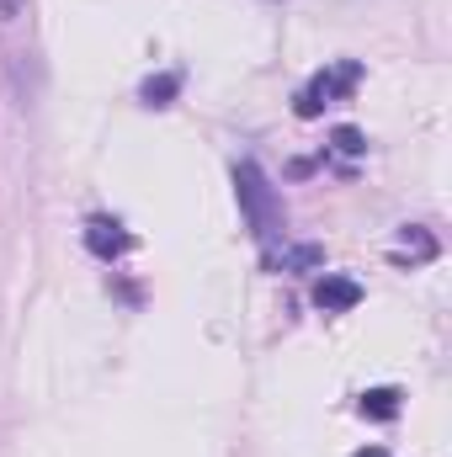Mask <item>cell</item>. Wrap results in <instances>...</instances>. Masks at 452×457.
Returning a JSON list of instances; mask_svg holds the SVG:
<instances>
[{"mask_svg": "<svg viewBox=\"0 0 452 457\" xmlns=\"http://www.w3.org/2000/svg\"><path fill=\"white\" fill-rule=\"evenodd\" d=\"M362 415L394 420V415H399V394H394V388H367V394H362Z\"/></svg>", "mask_w": 452, "mask_h": 457, "instance_id": "8", "label": "cell"}, {"mask_svg": "<svg viewBox=\"0 0 452 457\" xmlns=\"http://www.w3.org/2000/svg\"><path fill=\"white\" fill-rule=\"evenodd\" d=\"M272 271H320L325 266V245H282L266 255Z\"/></svg>", "mask_w": 452, "mask_h": 457, "instance_id": "5", "label": "cell"}, {"mask_svg": "<svg viewBox=\"0 0 452 457\" xmlns=\"http://www.w3.org/2000/svg\"><path fill=\"white\" fill-rule=\"evenodd\" d=\"M356 457H389V453H383V447H362Z\"/></svg>", "mask_w": 452, "mask_h": 457, "instance_id": "11", "label": "cell"}, {"mask_svg": "<svg viewBox=\"0 0 452 457\" xmlns=\"http://www.w3.org/2000/svg\"><path fill=\"white\" fill-rule=\"evenodd\" d=\"M356 80H362V64L356 59H340V64H325L304 91H298V117H320L325 107H336L346 102L351 91H356Z\"/></svg>", "mask_w": 452, "mask_h": 457, "instance_id": "2", "label": "cell"}, {"mask_svg": "<svg viewBox=\"0 0 452 457\" xmlns=\"http://www.w3.org/2000/svg\"><path fill=\"white\" fill-rule=\"evenodd\" d=\"M234 197H239L245 219H250L255 239H261L266 250L288 234V208H282V192L266 181V170H261L255 160H239V165H234Z\"/></svg>", "mask_w": 452, "mask_h": 457, "instance_id": "1", "label": "cell"}, {"mask_svg": "<svg viewBox=\"0 0 452 457\" xmlns=\"http://www.w3.org/2000/svg\"><path fill=\"white\" fill-rule=\"evenodd\" d=\"M356 303H362V282L336 277V271H325V277L314 282V309H320V314H346V309H356Z\"/></svg>", "mask_w": 452, "mask_h": 457, "instance_id": "3", "label": "cell"}, {"mask_svg": "<svg viewBox=\"0 0 452 457\" xmlns=\"http://www.w3.org/2000/svg\"><path fill=\"white\" fill-rule=\"evenodd\" d=\"M394 255H399V261H410V266L437 261V239H431L421 224H405L399 234H394Z\"/></svg>", "mask_w": 452, "mask_h": 457, "instance_id": "6", "label": "cell"}, {"mask_svg": "<svg viewBox=\"0 0 452 457\" xmlns=\"http://www.w3.org/2000/svg\"><path fill=\"white\" fill-rule=\"evenodd\" d=\"M27 11V0H0V21H16Z\"/></svg>", "mask_w": 452, "mask_h": 457, "instance_id": "10", "label": "cell"}, {"mask_svg": "<svg viewBox=\"0 0 452 457\" xmlns=\"http://www.w3.org/2000/svg\"><path fill=\"white\" fill-rule=\"evenodd\" d=\"M331 144H336V154H346V160H356V154L367 149V138H362L356 128H336V133H331Z\"/></svg>", "mask_w": 452, "mask_h": 457, "instance_id": "9", "label": "cell"}, {"mask_svg": "<svg viewBox=\"0 0 452 457\" xmlns=\"http://www.w3.org/2000/svg\"><path fill=\"white\" fill-rule=\"evenodd\" d=\"M272 5H277V0H272Z\"/></svg>", "mask_w": 452, "mask_h": 457, "instance_id": "12", "label": "cell"}, {"mask_svg": "<svg viewBox=\"0 0 452 457\" xmlns=\"http://www.w3.org/2000/svg\"><path fill=\"white\" fill-rule=\"evenodd\" d=\"M176 91H181V75H176V70H165V75H149V80L138 86V102H144V107H171V102H176Z\"/></svg>", "mask_w": 452, "mask_h": 457, "instance_id": "7", "label": "cell"}, {"mask_svg": "<svg viewBox=\"0 0 452 457\" xmlns=\"http://www.w3.org/2000/svg\"><path fill=\"white\" fill-rule=\"evenodd\" d=\"M86 250L102 255V261H117L133 250V234L117 224V219H86Z\"/></svg>", "mask_w": 452, "mask_h": 457, "instance_id": "4", "label": "cell"}]
</instances>
